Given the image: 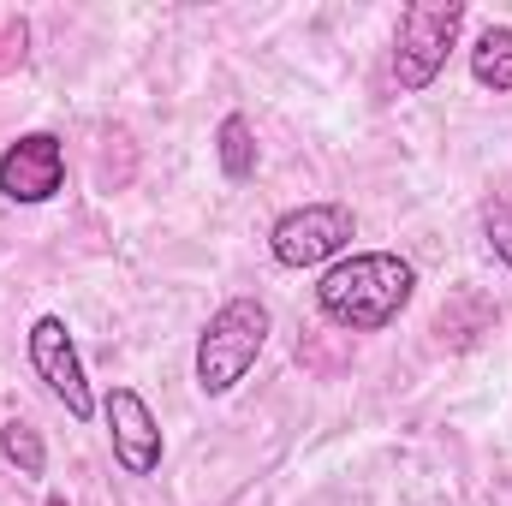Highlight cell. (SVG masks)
<instances>
[{"label":"cell","instance_id":"obj_11","mask_svg":"<svg viewBox=\"0 0 512 506\" xmlns=\"http://www.w3.org/2000/svg\"><path fill=\"white\" fill-rule=\"evenodd\" d=\"M483 233H489V251L512 268V191H501V197L483 203Z\"/></svg>","mask_w":512,"mask_h":506},{"label":"cell","instance_id":"obj_12","mask_svg":"<svg viewBox=\"0 0 512 506\" xmlns=\"http://www.w3.org/2000/svg\"><path fill=\"white\" fill-rule=\"evenodd\" d=\"M48 506H66V495H48Z\"/></svg>","mask_w":512,"mask_h":506},{"label":"cell","instance_id":"obj_6","mask_svg":"<svg viewBox=\"0 0 512 506\" xmlns=\"http://www.w3.org/2000/svg\"><path fill=\"white\" fill-rule=\"evenodd\" d=\"M60 185H66V149H60V137L30 131V137H18L0 155V191L12 203H48Z\"/></svg>","mask_w":512,"mask_h":506},{"label":"cell","instance_id":"obj_3","mask_svg":"<svg viewBox=\"0 0 512 506\" xmlns=\"http://www.w3.org/2000/svg\"><path fill=\"white\" fill-rule=\"evenodd\" d=\"M465 24V0H417L399 12V36H393V84L399 90H429L459 42Z\"/></svg>","mask_w":512,"mask_h":506},{"label":"cell","instance_id":"obj_7","mask_svg":"<svg viewBox=\"0 0 512 506\" xmlns=\"http://www.w3.org/2000/svg\"><path fill=\"white\" fill-rule=\"evenodd\" d=\"M108 435H114V459L131 477H149L161 465V423H155V411H149V399L137 387L108 393Z\"/></svg>","mask_w":512,"mask_h":506},{"label":"cell","instance_id":"obj_8","mask_svg":"<svg viewBox=\"0 0 512 506\" xmlns=\"http://www.w3.org/2000/svg\"><path fill=\"white\" fill-rule=\"evenodd\" d=\"M471 78H477L483 90H495V96L512 90V30L507 24H489V30L477 36V48H471Z\"/></svg>","mask_w":512,"mask_h":506},{"label":"cell","instance_id":"obj_1","mask_svg":"<svg viewBox=\"0 0 512 506\" xmlns=\"http://www.w3.org/2000/svg\"><path fill=\"white\" fill-rule=\"evenodd\" d=\"M417 292V268L393 251H358L340 256L322 286H316V304L334 328L346 334H382L387 322H399V310L411 304Z\"/></svg>","mask_w":512,"mask_h":506},{"label":"cell","instance_id":"obj_5","mask_svg":"<svg viewBox=\"0 0 512 506\" xmlns=\"http://www.w3.org/2000/svg\"><path fill=\"white\" fill-rule=\"evenodd\" d=\"M30 370L42 376V387L84 423L90 411H96V399H90V381H84V364H78V346H72V334H66V322L60 316H42L36 328H30Z\"/></svg>","mask_w":512,"mask_h":506},{"label":"cell","instance_id":"obj_9","mask_svg":"<svg viewBox=\"0 0 512 506\" xmlns=\"http://www.w3.org/2000/svg\"><path fill=\"white\" fill-rule=\"evenodd\" d=\"M215 155H221V173H227L233 185H245V179L256 173V137H251V126H245L239 114L221 120V131H215Z\"/></svg>","mask_w":512,"mask_h":506},{"label":"cell","instance_id":"obj_10","mask_svg":"<svg viewBox=\"0 0 512 506\" xmlns=\"http://www.w3.org/2000/svg\"><path fill=\"white\" fill-rule=\"evenodd\" d=\"M0 453H6V465H18V477H42L48 471V447H42L36 423H24V417L0 423Z\"/></svg>","mask_w":512,"mask_h":506},{"label":"cell","instance_id":"obj_2","mask_svg":"<svg viewBox=\"0 0 512 506\" xmlns=\"http://www.w3.org/2000/svg\"><path fill=\"white\" fill-rule=\"evenodd\" d=\"M262 346H268V304H262V298H227V304L209 316L203 340H197V387H203L209 399L233 393L239 381L251 376V364L262 358Z\"/></svg>","mask_w":512,"mask_h":506},{"label":"cell","instance_id":"obj_4","mask_svg":"<svg viewBox=\"0 0 512 506\" xmlns=\"http://www.w3.org/2000/svg\"><path fill=\"white\" fill-rule=\"evenodd\" d=\"M346 245H352V209L346 203H304V209L280 215L268 233V251L280 268H316V262L340 256Z\"/></svg>","mask_w":512,"mask_h":506}]
</instances>
